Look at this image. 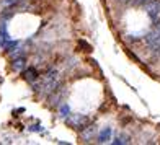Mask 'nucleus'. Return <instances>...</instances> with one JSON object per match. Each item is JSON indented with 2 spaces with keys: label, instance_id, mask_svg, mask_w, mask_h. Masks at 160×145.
I'll return each mask as SVG.
<instances>
[{
  "label": "nucleus",
  "instance_id": "4",
  "mask_svg": "<svg viewBox=\"0 0 160 145\" xmlns=\"http://www.w3.org/2000/svg\"><path fill=\"white\" fill-rule=\"evenodd\" d=\"M78 46H82V47H83L82 51H85V52H90V51H92V46H90V44H87L85 41H80V42H78Z\"/></svg>",
  "mask_w": 160,
  "mask_h": 145
},
{
  "label": "nucleus",
  "instance_id": "3",
  "mask_svg": "<svg viewBox=\"0 0 160 145\" xmlns=\"http://www.w3.org/2000/svg\"><path fill=\"white\" fill-rule=\"evenodd\" d=\"M25 78H26V80H30V82H33V80L38 78V72H36L34 69H28L25 72Z\"/></svg>",
  "mask_w": 160,
  "mask_h": 145
},
{
  "label": "nucleus",
  "instance_id": "5",
  "mask_svg": "<svg viewBox=\"0 0 160 145\" xmlns=\"http://www.w3.org/2000/svg\"><path fill=\"white\" fill-rule=\"evenodd\" d=\"M136 2H145V0H136Z\"/></svg>",
  "mask_w": 160,
  "mask_h": 145
},
{
  "label": "nucleus",
  "instance_id": "1",
  "mask_svg": "<svg viewBox=\"0 0 160 145\" xmlns=\"http://www.w3.org/2000/svg\"><path fill=\"white\" fill-rule=\"evenodd\" d=\"M147 44L154 51H158L160 49V23L155 26L154 31H150L147 34Z\"/></svg>",
  "mask_w": 160,
  "mask_h": 145
},
{
  "label": "nucleus",
  "instance_id": "2",
  "mask_svg": "<svg viewBox=\"0 0 160 145\" xmlns=\"http://www.w3.org/2000/svg\"><path fill=\"white\" fill-rule=\"evenodd\" d=\"M145 10H147V15L150 17V20L157 23L160 18V0H150Z\"/></svg>",
  "mask_w": 160,
  "mask_h": 145
}]
</instances>
